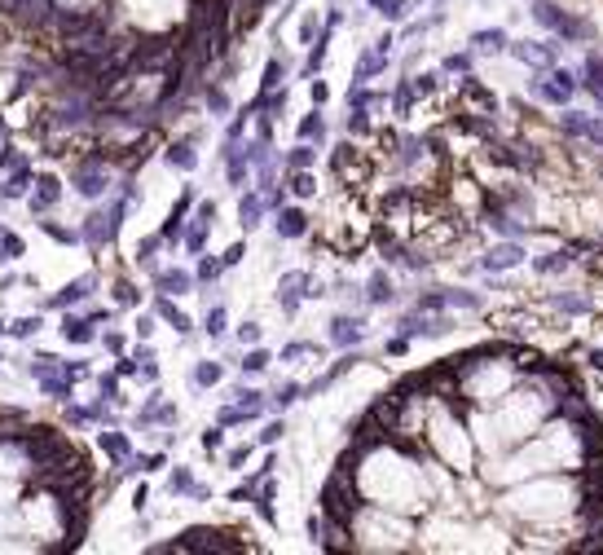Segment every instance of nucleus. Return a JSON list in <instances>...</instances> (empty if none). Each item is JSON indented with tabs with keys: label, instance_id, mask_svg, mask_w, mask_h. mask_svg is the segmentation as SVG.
Instances as JSON below:
<instances>
[{
	"label": "nucleus",
	"instance_id": "1",
	"mask_svg": "<svg viewBox=\"0 0 603 555\" xmlns=\"http://www.w3.org/2000/svg\"><path fill=\"white\" fill-rule=\"evenodd\" d=\"M581 89V71L568 67H551V71H533L528 76V98L542 101V106H568Z\"/></svg>",
	"mask_w": 603,
	"mask_h": 555
},
{
	"label": "nucleus",
	"instance_id": "2",
	"mask_svg": "<svg viewBox=\"0 0 603 555\" xmlns=\"http://www.w3.org/2000/svg\"><path fill=\"white\" fill-rule=\"evenodd\" d=\"M520 265H528V247H525V238H503V243H494L489 252L476 260V269L480 274H511V269H520Z\"/></svg>",
	"mask_w": 603,
	"mask_h": 555
},
{
	"label": "nucleus",
	"instance_id": "3",
	"mask_svg": "<svg viewBox=\"0 0 603 555\" xmlns=\"http://www.w3.org/2000/svg\"><path fill=\"white\" fill-rule=\"evenodd\" d=\"M559 128H564L568 137L586 141V146H599V151H603V110H599V115H586V110H564Z\"/></svg>",
	"mask_w": 603,
	"mask_h": 555
},
{
	"label": "nucleus",
	"instance_id": "4",
	"mask_svg": "<svg viewBox=\"0 0 603 555\" xmlns=\"http://www.w3.org/2000/svg\"><path fill=\"white\" fill-rule=\"evenodd\" d=\"M366 340V322L361 318H352V313H339V318H330V344H339V349H352V344H361Z\"/></svg>",
	"mask_w": 603,
	"mask_h": 555
},
{
	"label": "nucleus",
	"instance_id": "5",
	"mask_svg": "<svg viewBox=\"0 0 603 555\" xmlns=\"http://www.w3.org/2000/svg\"><path fill=\"white\" fill-rule=\"evenodd\" d=\"M533 274H564L577 265V247H559V252H546V256H528Z\"/></svg>",
	"mask_w": 603,
	"mask_h": 555
},
{
	"label": "nucleus",
	"instance_id": "6",
	"mask_svg": "<svg viewBox=\"0 0 603 555\" xmlns=\"http://www.w3.org/2000/svg\"><path fill=\"white\" fill-rule=\"evenodd\" d=\"M476 53H506L511 49V36H506V26H480V31H472V40H467Z\"/></svg>",
	"mask_w": 603,
	"mask_h": 555
},
{
	"label": "nucleus",
	"instance_id": "7",
	"mask_svg": "<svg viewBox=\"0 0 603 555\" xmlns=\"http://www.w3.org/2000/svg\"><path fill=\"white\" fill-rule=\"evenodd\" d=\"M546 309L577 318V313H595V300H590V296H577V291H551V296H546Z\"/></svg>",
	"mask_w": 603,
	"mask_h": 555
},
{
	"label": "nucleus",
	"instance_id": "8",
	"mask_svg": "<svg viewBox=\"0 0 603 555\" xmlns=\"http://www.w3.org/2000/svg\"><path fill=\"white\" fill-rule=\"evenodd\" d=\"M304 229H308V216H304L300 207H282L277 212V234L282 238H300Z\"/></svg>",
	"mask_w": 603,
	"mask_h": 555
},
{
	"label": "nucleus",
	"instance_id": "9",
	"mask_svg": "<svg viewBox=\"0 0 603 555\" xmlns=\"http://www.w3.org/2000/svg\"><path fill=\"white\" fill-rule=\"evenodd\" d=\"M559 485H564V480H546V498H551L555 489H559ZM525 494H533V498H542V485H528ZM533 511H537V507H525V516H533ZM555 516H564V507H555V503H546L542 507V520H555Z\"/></svg>",
	"mask_w": 603,
	"mask_h": 555
},
{
	"label": "nucleus",
	"instance_id": "10",
	"mask_svg": "<svg viewBox=\"0 0 603 555\" xmlns=\"http://www.w3.org/2000/svg\"><path fill=\"white\" fill-rule=\"evenodd\" d=\"M480 53L467 45V53H450L445 62H441V71H450V76H472V67H476Z\"/></svg>",
	"mask_w": 603,
	"mask_h": 555
},
{
	"label": "nucleus",
	"instance_id": "11",
	"mask_svg": "<svg viewBox=\"0 0 603 555\" xmlns=\"http://www.w3.org/2000/svg\"><path fill=\"white\" fill-rule=\"evenodd\" d=\"M366 300L370 304H392V278L388 274H375L366 282Z\"/></svg>",
	"mask_w": 603,
	"mask_h": 555
},
{
	"label": "nucleus",
	"instance_id": "12",
	"mask_svg": "<svg viewBox=\"0 0 603 555\" xmlns=\"http://www.w3.org/2000/svg\"><path fill=\"white\" fill-rule=\"evenodd\" d=\"M383 18H392V23H401L405 14H410V0H370Z\"/></svg>",
	"mask_w": 603,
	"mask_h": 555
},
{
	"label": "nucleus",
	"instance_id": "13",
	"mask_svg": "<svg viewBox=\"0 0 603 555\" xmlns=\"http://www.w3.org/2000/svg\"><path fill=\"white\" fill-rule=\"evenodd\" d=\"M300 137H304V141H322V137H327V120L313 110V115H308V120L300 124Z\"/></svg>",
	"mask_w": 603,
	"mask_h": 555
},
{
	"label": "nucleus",
	"instance_id": "14",
	"mask_svg": "<svg viewBox=\"0 0 603 555\" xmlns=\"http://www.w3.org/2000/svg\"><path fill=\"white\" fill-rule=\"evenodd\" d=\"M313 159H317V154H313V146H296L286 163H291V173H300V168H313Z\"/></svg>",
	"mask_w": 603,
	"mask_h": 555
},
{
	"label": "nucleus",
	"instance_id": "15",
	"mask_svg": "<svg viewBox=\"0 0 603 555\" xmlns=\"http://www.w3.org/2000/svg\"><path fill=\"white\" fill-rule=\"evenodd\" d=\"M260 212H265L260 194H247V199H243V225H255V221H260Z\"/></svg>",
	"mask_w": 603,
	"mask_h": 555
},
{
	"label": "nucleus",
	"instance_id": "16",
	"mask_svg": "<svg viewBox=\"0 0 603 555\" xmlns=\"http://www.w3.org/2000/svg\"><path fill=\"white\" fill-rule=\"evenodd\" d=\"M168 163H176V168H194V151L181 141V146H172V151H168Z\"/></svg>",
	"mask_w": 603,
	"mask_h": 555
},
{
	"label": "nucleus",
	"instance_id": "17",
	"mask_svg": "<svg viewBox=\"0 0 603 555\" xmlns=\"http://www.w3.org/2000/svg\"><path fill=\"white\" fill-rule=\"evenodd\" d=\"M304 393H308V388H300V383H282V388H277V410L291 405V402H300Z\"/></svg>",
	"mask_w": 603,
	"mask_h": 555
},
{
	"label": "nucleus",
	"instance_id": "18",
	"mask_svg": "<svg viewBox=\"0 0 603 555\" xmlns=\"http://www.w3.org/2000/svg\"><path fill=\"white\" fill-rule=\"evenodd\" d=\"M291 194H300V199H308V194H313V177H308V173H296V177H291Z\"/></svg>",
	"mask_w": 603,
	"mask_h": 555
},
{
	"label": "nucleus",
	"instance_id": "19",
	"mask_svg": "<svg viewBox=\"0 0 603 555\" xmlns=\"http://www.w3.org/2000/svg\"><path fill=\"white\" fill-rule=\"evenodd\" d=\"M265 366H269V353H265V349H255V353L243 357V371H252V375L255 371H265Z\"/></svg>",
	"mask_w": 603,
	"mask_h": 555
},
{
	"label": "nucleus",
	"instance_id": "20",
	"mask_svg": "<svg viewBox=\"0 0 603 555\" xmlns=\"http://www.w3.org/2000/svg\"><path fill=\"white\" fill-rule=\"evenodd\" d=\"M163 318H168L176 330H190V318H185V313H176L172 304H163Z\"/></svg>",
	"mask_w": 603,
	"mask_h": 555
},
{
	"label": "nucleus",
	"instance_id": "21",
	"mask_svg": "<svg viewBox=\"0 0 603 555\" xmlns=\"http://www.w3.org/2000/svg\"><path fill=\"white\" fill-rule=\"evenodd\" d=\"M410 353V340H405V335H392V340H388V357H405Z\"/></svg>",
	"mask_w": 603,
	"mask_h": 555
},
{
	"label": "nucleus",
	"instance_id": "22",
	"mask_svg": "<svg viewBox=\"0 0 603 555\" xmlns=\"http://www.w3.org/2000/svg\"><path fill=\"white\" fill-rule=\"evenodd\" d=\"M62 335H71V340H88V322H67Z\"/></svg>",
	"mask_w": 603,
	"mask_h": 555
},
{
	"label": "nucleus",
	"instance_id": "23",
	"mask_svg": "<svg viewBox=\"0 0 603 555\" xmlns=\"http://www.w3.org/2000/svg\"><path fill=\"white\" fill-rule=\"evenodd\" d=\"M194 379H199V383H216V379H221V366H199Z\"/></svg>",
	"mask_w": 603,
	"mask_h": 555
},
{
	"label": "nucleus",
	"instance_id": "24",
	"mask_svg": "<svg viewBox=\"0 0 603 555\" xmlns=\"http://www.w3.org/2000/svg\"><path fill=\"white\" fill-rule=\"evenodd\" d=\"M207 330H212V335H221V330H225V313H221V309H212V318H207Z\"/></svg>",
	"mask_w": 603,
	"mask_h": 555
},
{
	"label": "nucleus",
	"instance_id": "25",
	"mask_svg": "<svg viewBox=\"0 0 603 555\" xmlns=\"http://www.w3.org/2000/svg\"><path fill=\"white\" fill-rule=\"evenodd\" d=\"M282 432H286V428H282V424H269V428L260 432V441H265V445H274V441H277V436H282Z\"/></svg>",
	"mask_w": 603,
	"mask_h": 555
},
{
	"label": "nucleus",
	"instance_id": "26",
	"mask_svg": "<svg viewBox=\"0 0 603 555\" xmlns=\"http://www.w3.org/2000/svg\"><path fill=\"white\" fill-rule=\"evenodd\" d=\"M238 335H243V340H247V344H255V340H260V327H255V322H247V327L238 330Z\"/></svg>",
	"mask_w": 603,
	"mask_h": 555
},
{
	"label": "nucleus",
	"instance_id": "27",
	"mask_svg": "<svg viewBox=\"0 0 603 555\" xmlns=\"http://www.w3.org/2000/svg\"><path fill=\"white\" fill-rule=\"evenodd\" d=\"M590 366H595V371H603V349H595V353H590Z\"/></svg>",
	"mask_w": 603,
	"mask_h": 555
}]
</instances>
